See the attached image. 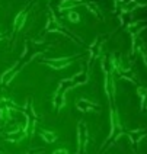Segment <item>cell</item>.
Returning <instances> with one entry per match:
<instances>
[{
  "instance_id": "6da1fadb",
  "label": "cell",
  "mask_w": 147,
  "mask_h": 154,
  "mask_svg": "<svg viewBox=\"0 0 147 154\" xmlns=\"http://www.w3.org/2000/svg\"><path fill=\"white\" fill-rule=\"evenodd\" d=\"M76 106H77L79 111L85 112V111H92V103L89 102L87 99H79L76 102Z\"/></svg>"
},
{
  "instance_id": "7a4b0ae2",
  "label": "cell",
  "mask_w": 147,
  "mask_h": 154,
  "mask_svg": "<svg viewBox=\"0 0 147 154\" xmlns=\"http://www.w3.org/2000/svg\"><path fill=\"white\" fill-rule=\"evenodd\" d=\"M48 64L54 67V69H63V67H67L70 63H67L66 58H61V60H54V61H48Z\"/></svg>"
},
{
  "instance_id": "3957f363",
  "label": "cell",
  "mask_w": 147,
  "mask_h": 154,
  "mask_svg": "<svg viewBox=\"0 0 147 154\" xmlns=\"http://www.w3.org/2000/svg\"><path fill=\"white\" fill-rule=\"evenodd\" d=\"M41 137L44 138L45 143H54V141L57 140L55 134H54V132H50V131H42V132H41Z\"/></svg>"
},
{
  "instance_id": "277c9868",
  "label": "cell",
  "mask_w": 147,
  "mask_h": 154,
  "mask_svg": "<svg viewBox=\"0 0 147 154\" xmlns=\"http://www.w3.org/2000/svg\"><path fill=\"white\" fill-rule=\"evenodd\" d=\"M70 22H79L80 20V15H79L77 12H69V16H67Z\"/></svg>"
},
{
  "instance_id": "5b68a950",
  "label": "cell",
  "mask_w": 147,
  "mask_h": 154,
  "mask_svg": "<svg viewBox=\"0 0 147 154\" xmlns=\"http://www.w3.org/2000/svg\"><path fill=\"white\" fill-rule=\"evenodd\" d=\"M23 22H25V16H23V15H20L19 17H16L15 28H16V29H20V28H22V25H23Z\"/></svg>"
},
{
  "instance_id": "8992f818",
  "label": "cell",
  "mask_w": 147,
  "mask_h": 154,
  "mask_svg": "<svg viewBox=\"0 0 147 154\" xmlns=\"http://www.w3.org/2000/svg\"><path fill=\"white\" fill-rule=\"evenodd\" d=\"M52 154H69V151H67V150H64V148H60V150H55Z\"/></svg>"
}]
</instances>
